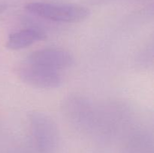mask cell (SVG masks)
Instances as JSON below:
<instances>
[{
	"label": "cell",
	"instance_id": "2",
	"mask_svg": "<svg viewBox=\"0 0 154 153\" xmlns=\"http://www.w3.org/2000/svg\"><path fill=\"white\" fill-rule=\"evenodd\" d=\"M29 122L39 148L43 152L54 149L59 138L58 127L54 120L47 113L33 111L29 115Z\"/></svg>",
	"mask_w": 154,
	"mask_h": 153
},
{
	"label": "cell",
	"instance_id": "4",
	"mask_svg": "<svg viewBox=\"0 0 154 153\" xmlns=\"http://www.w3.org/2000/svg\"><path fill=\"white\" fill-rule=\"evenodd\" d=\"M25 61L59 71L70 68L74 64V57L69 51L57 47H48L34 51Z\"/></svg>",
	"mask_w": 154,
	"mask_h": 153
},
{
	"label": "cell",
	"instance_id": "1",
	"mask_svg": "<svg viewBox=\"0 0 154 153\" xmlns=\"http://www.w3.org/2000/svg\"><path fill=\"white\" fill-rule=\"evenodd\" d=\"M25 10L31 14L43 19L60 22H79L90 16L87 7L71 3L32 2L27 3Z\"/></svg>",
	"mask_w": 154,
	"mask_h": 153
},
{
	"label": "cell",
	"instance_id": "3",
	"mask_svg": "<svg viewBox=\"0 0 154 153\" xmlns=\"http://www.w3.org/2000/svg\"><path fill=\"white\" fill-rule=\"evenodd\" d=\"M18 77L25 83L38 88L51 89L62 84L59 71L24 61L17 68Z\"/></svg>",
	"mask_w": 154,
	"mask_h": 153
},
{
	"label": "cell",
	"instance_id": "6",
	"mask_svg": "<svg viewBox=\"0 0 154 153\" xmlns=\"http://www.w3.org/2000/svg\"><path fill=\"white\" fill-rule=\"evenodd\" d=\"M5 9V5L4 4H2V3H0V13L2 12Z\"/></svg>",
	"mask_w": 154,
	"mask_h": 153
},
{
	"label": "cell",
	"instance_id": "5",
	"mask_svg": "<svg viewBox=\"0 0 154 153\" xmlns=\"http://www.w3.org/2000/svg\"><path fill=\"white\" fill-rule=\"evenodd\" d=\"M47 38L46 33L35 27L23 28L14 32L8 38L6 47L11 50L25 49Z\"/></svg>",
	"mask_w": 154,
	"mask_h": 153
}]
</instances>
